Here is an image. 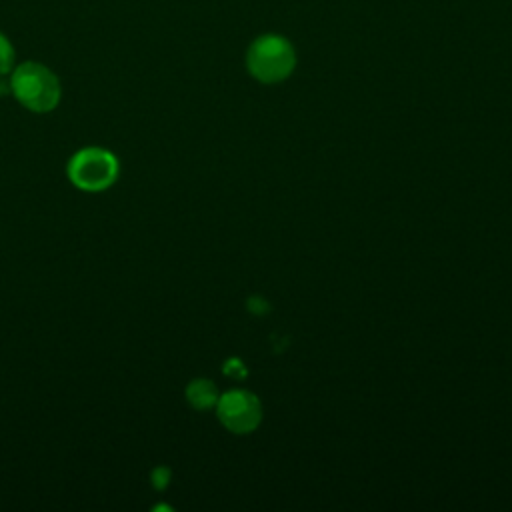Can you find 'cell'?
<instances>
[{"mask_svg": "<svg viewBox=\"0 0 512 512\" xmlns=\"http://www.w3.org/2000/svg\"><path fill=\"white\" fill-rule=\"evenodd\" d=\"M10 94L30 112H52L62 98L58 76L40 62H22L10 72Z\"/></svg>", "mask_w": 512, "mask_h": 512, "instance_id": "obj_1", "label": "cell"}, {"mask_svg": "<svg viewBox=\"0 0 512 512\" xmlns=\"http://www.w3.org/2000/svg\"><path fill=\"white\" fill-rule=\"evenodd\" d=\"M294 64V48L278 34H264L256 38L246 52V66L250 74L266 84L280 82L290 76Z\"/></svg>", "mask_w": 512, "mask_h": 512, "instance_id": "obj_2", "label": "cell"}, {"mask_svg": "<svg viewBox=\"0 0 512 512\" xmlns=\"http://www.w3.org/2000/svg\"><path fill=\"white\" fill-rule=\"evenodd\" d=\"M120 172L118 158L100 146H88L72 154L66 166L70 182L84 192H102L110 188Z\"/></svg>", "mask_w": 512, "mask_h": 512, "instance_id": "obj_3", "label": "cell"}, {"mask_svg": "<svg viewBox=\"0 0 512 512\" xmlns=\"http://www.w3.org/2000/svg\"><path fill=\"white\" fill-rule=\"evenodd\" d=\"M218 420L234 434H248L260 422V402L246 390H230L218 396L216 402Z\"/></svg>", "mask_w": 512, "mask_h": 512, "instance_id": "obj_4", "label": "cell"}, {"mask_svg": "<svg viewBox=\"0 0 512 512\" xmlns=\"http://www.w3.org/2000/svg\"><path fill=\"white\" fill-rule=\"evenodd\" d=\"M186 398H188V402H190L194 408L204 410V408L216 406V402H218V390H216V386H214L210 380L198 378V380H192V382L186 386Z\"/></svg>", "mask_w": 512, "mask_h": 512, "instance_id": "obj_5", "label": "cell"}, {"mask_svg": "<svg viewBox=\"0 0 512 512\" xmlns=\"http://www.w3.org/2000/svg\"><path fill=\"white\" fill-rule=\"evenodd\" d=\"M14 60H16L14 46H12V42L6 38V34L0 32V76L12 72Z\"/></svg>", "mask_w": 512, "mask_h": 512, "instance_id": "obj_6", "label": "cell"}, {"mask_svg": "<svg viewBox=\"0 0 512 512\" xmlns=\"http://www.w3.org/2000/svg\"><path fill=\"white\" fill-rule=\"evenodd\" d=\"M168 478H170V470H168V468H162V466L156 468L154 474H152V482H154L156 488H164L166 482H168Z\"/></svg>", "mask_w": 512, "mask_h": 512, "instance_id": "obj_7", "label": "cell"}]
</instances>
